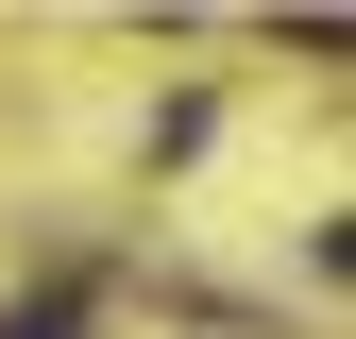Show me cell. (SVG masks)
<instances>
[{
    "label": "cell",
    "mask_w": 356,
    "mask_h": 339,
    "mask_svg": "<svg viewBox=\"0 0 356 339\" xmlns=\"http://www.w3.org/2000/svg\"><path fill=\"white\" fill-rule=\"evenodd\" d=\"M0 339H85V306H17V322H0Z\"/></svg>",
    "instance_id": "1"
}]
</instances>
